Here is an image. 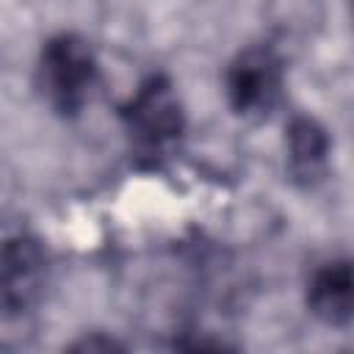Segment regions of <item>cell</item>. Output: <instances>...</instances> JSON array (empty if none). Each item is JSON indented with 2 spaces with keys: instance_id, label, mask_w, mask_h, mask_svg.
<instances>
[{
  "instance_id": "1",
  "label": "cell",
  "mask_w": 354,
  "mask_h": 354,
  "mask_svg": "<svg viewBox=\"0 0 354 354\" xmlns=\"http://www.w3.org/2000/svg\"><path fill=\"white\" fill-rule=\"evenodd\" d=\"M122 122L136 155L149 160L166 158L185 130L183 105L171 80L163 75L147 77L122 108Z\"/></svg>"
},
{
  "instance_id": "2",
  "label": "cell",
  "mask_w": 354,
  "mask_h": 354,
  "mask_svg": "<svg viewBox=\"0 0 354 354\" xmlns=\"http://www.w3.org/2000/svg\"><path fill=\"white\" fill-rule=\"evenodd\" d=\"M94 83L97 58L83 36L58 33L44 41L39 53V88L61 116L80 113Z\"/></svg>"
},
{
  "instance_id": "3",
  "label": "cell",
  "mask_w": 354,
  "mask_h": 354,
  "mask_svg": "<svg viewBox=\"0 0 354 354\" xmlns=\"http://www.w3.org/2000/svg\"><path fill=\"white\" fill-rule=\"evenodd\" d=\"M44 285V254L36 241L14 238L0 249V337H22Z\"/></svg>"
},
{
  "instance_id": "4",
  "label": "cell",
  "mask_w": 354,
  "mask_h": 354,
  "mask_svg": "<svg viewBox=\"0 0 354 354\" xmlns=\"http://www.w3.org/2000/svg\"><path fill=\"white\" fill-rule=\"evenodd\" d=\"M282 61L271 47L241 50L224 75V91L235 113L263 116L282 94Z\"/></svg>"
},
{
  "instance_id": "5",
  "label": "cell",
  "mask_w": 354,
  "mask_h": 354,
  "mask_svg": "<svg viewBox=\"0 0 354 354\" xmlns=\"http://www.w3.org/2000/svg\"><path fill=\"white\" fill-rule=\"evenodd\" d=\"M307 307L318 321L329 326H346L351 321L354 277L346 257L329 260L313 271L307 282Z\"/></svg>"
},
{
  "instance_id": "6",
  "label": "cell",
  "mask_w": 354,
  "mask_h": 354,
  "mask_svg": "<svg viewBox=\"0 0 354 354\" xmlns=\"http://www.w3.org/2000/svg\"><path fill=\"white\" fill-rule=\"evenodd\" d=\"M329 158V136L313 116H296L288 124V169L293 180L315 183Z\"/></svg>"
}]
</instances>
